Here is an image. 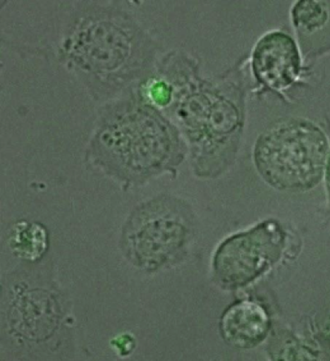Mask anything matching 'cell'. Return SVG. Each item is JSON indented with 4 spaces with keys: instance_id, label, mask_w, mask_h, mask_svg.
Wrapping results in <instances>:
<instances>
[{
    "instance_id": "ba28073f",
    "label": "cell",
    "mask_w": 330,
    "mask_h": 361,
    "mask_svg": "<svg viewBox=\"0 0 330 361\" xmlns=\"http://www.w3.org/2000/svg\"><path fill=\"white\" fill-rule=\"evenodd\" d=\"M47 242L46 229L38 223H18L10 238L13 252L30 261H35L44 254Z\"/></svg>"
},
{
    "instance_id": "8fae6325",
    "label": "cell",
    "mask_w": 330,
    "mask_h": 361,
    "mask_svg": "<svg viewBox=\"0 0 330 361\" xmlns=\"http://www.w3.org/2000/svg\"><path fill=\"white\" fill-rule=\"evenodd\" d=\"M111 345L121 355H129L135 348V339L130 334H123L116 337Z\"/></svg>"
},
{
    "instance_id": "9c48e42d",
    "label": "cell",
    "mask_w": 330,
    "mask_h": 361,
    "mask_svg": "<svg viewBox=\"0 0 330 361\" xmlns=\"http://www.w3.org/2000/svg\"><path fill=\"white\" fill-rule=\"evenodd\" d=\"M293 17L298 29L303 33L312 34L328 24L330 13L326 4L303 1L296 5Z\"/></svg>"
},
{
    "instance_id": "52a82bcc",
    "label": "cell",
    "mask_w": 330,
    "mask_h": 361,
    "mask_svg": "<svg viewBox=\"0 0 330 361\" xmlns=\"http://www.w3.org/2000/svg\"><path fill=\"white\" fill-rule=\"evenodd\" d=\"M269 329L268 316L253 302H238L228 309L221 322L224 337L238 348H250L262 342Z\"/></svg>"
},
{
    "instance_id": "4fadbf2b",
    "label": "cell",
    "mask_w": 330,
    "mask_h": 361,
    "mask_svg": "<svg viewBox=\"0 0 330 361\" xmlns=\"http://www.w3.org/2000/svg\"><path fill=\"white\" fill-rule=\"evenodd\" d=\"M327 331H328V333L329 334V336H330V320L328 323V325H327Z\"/></svg>"
},
{
    "instance_id": "6da1fadb",
    "label": "cell",
    "mask_w": 330,
    "mask_h": 361,
    "mask_svg": "<svg viewBox=\"0 0 330 361\" xmlns=\"http://www.w3.org/2000/svg\"><path fill=\"white\" fill-rule=\"evenodd\" d=\"M141 39L142 32L126 18L90 16L68 32L62 50L86 76L101 83L120 84L143 65Z\"/></svg>"
},
{
    "instance_id": "3957f363",
    "label": "cell",
    "mask_w": 330,
    "mask_h": 361,
    "mask_svg": "<svg viewBox=\"0 0 330 361\" xmlns=\"http://www.w3.org/2000/svg\"><path fill=\"white\" fill-rule=\"evenodd\" d=\"M105 115L98 133L104 154L121 169L136 175L157 171L175 148L171 127L149 105L125 104Z\"/></svg>"
},
{
    "instance_id": "30bf717a",
    "label": "cell",
    "mask_w": 330,
    "mask_h": 361,
    "mask_svg": "<svg viewBox=\"0 0 330 361\" xmlns=\"http://www.w3.org/2000/svg\"><path fill=\"white\" fill-rule=\"evenodd\" d=\"M276 361H330V357L317 343L295 339L285 345Z\"/></svg>"
},
{
    "instance_id": "7c38bea8",
    "label": "cell",
    "mask_w": 330,
    "mask_h": 361,
    "mask_svg": "<svg viewBox=\"0 0 330 361\" xmlns=\"http://www.w3.org/2000/svg\"><path fill=\"white\" fill-rule=\"evenodd\" d=\"M327 180H328L329 187H330V161L329 162V166H328V169H327Z\"/></svg>"
},
{
    "instance_id": "277c9868",
    "label": "cell",
    "mask_w": 330,
    "mask_h": 361,
    "mask_svg": "<svg viewBox=\"0 0 330 361\" xmlns=\"http://www.w3.org/2000/svg\"><path fill=\"white\" fill-rule=\"evenodd\" d=\"M188 229L177 206L154 201L135 212L125 231L129 257L143 268L161 267L183 247Z\"/></svg>"
},
{
    "instance_id": "7a4b0ae2",
    "label": "cell",
    "mask_w": 330,
    "mask_h": 361,
    "mask_svg": "<svg viewBox=\"0 0 330 361\" xmlns=\"http://www.w3.org/2000/svg\"><path fill=\"white\" fill-rule=\"evenodd\" d=\"M329 145L326 135L307 121H290L259 137L255 149L258 171L280 190H305L320 182Z\"/></svg>"
},
{
    "instance_id": "8992f818",
    "label": "cell",
    "mask_w": 330,
    "mask_h": 361,
    "mask_svg": "<svg viewBox=\"0 0 330 361\" xmlns=\"http://www.w3.org/2000/svg\"><path fill=\"white\" fill-rule=\"evenodd\" d=\"M252 66L260 82L274 90L285 89L299 75V51L289 35L274 32L264 36L255 47Z\"/></svg>"
},
{
    "instance_id": "5b68a950",
    "label": "cell",
    "mask_w": 330,
    "mask_h": 361,
    "mask_svg": "<svg viewBox=\"0 0 330 361\" xmlns=\"http://www.w3.org/2000/svg\"><path fill=\"white\" fill-rule=\"evenodd\" d=\"M285 241L283 231L271 221L228 238L214 258L217 278L231 286L248 283L278 262Z\"/></svg>"
}]
</instances>
